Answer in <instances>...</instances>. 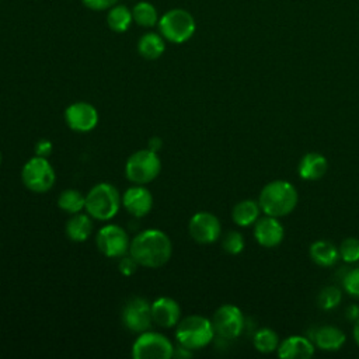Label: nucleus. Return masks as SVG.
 I'll use <instances>...</instances> for the list:
<instances>
[{"instance_id":"8","label":"nucleus","mask_w":359,"mask_h":359,"mask_svg":"<svg viewBox=\"0 0 359 359\" xmlns=\"http://www.w3.org/2000/svg\"><path fill=\"white\" fill-rule=\"evenodd\" d=\"M132 356L135 359H170L174 356V345L160 332L143 331L133 342Z\"/></svg>"},{"instance_id":"21","label":"nucleus","mask_w":359,"mask_h":359,"mask_svg":"<svg viewBox=\"0 0 359 359\" xmlns=\"http://www.w3.org/2000/svg\"><path fill=\"white\" fill-rule=\"evenodd\" d=\"M165 50V39L161 34L146 32L137 41V52L142 57L147 60L158 59Z\"/></svg>"},{"instance_id":"24","label":"nucleus","mask_w":359,"mask_h":359,"mask_svg":"<svg viewBox=\"0 0 359 359\" xmlns=\"http://www.w3.org/2000/svg\"><path fill=\"white\" fill-rule=\"evenodd\" d=\"M133 21L132 10H129L123 4H115L108 10L107 14V24L111 31L114 32H125L129 29L130 24Z\"/></svg>"},{"instance_id":"36","label":"nucleus","mask_w":359,"mask_h":359,"mask_svg":"<svg viewBox=\"0 0 359 359\" xmlns=\"http://www.w3.org/2000/svg\"><path fill=\"white\" fill-rule=\"evenodd\" d=\"M163 146V142H161V139L160 137H151L150 140H149V149L150 150H153V151H158V149Z\"/></svg>"},{"instance_id":"1","label":"nucleus","mask_w":359,"mask_h":359,"mask_svg":"<svg viewBox=\"0 0 359 359\" xmlns=\"http://www.w3.org/2000/svg\"><path fill=\"white\" fill-rule=\"evenodd\" d=\"M128 252L140 266L160 268L170 261L172 244L164 231L158 229H147L137 233L130 240Z\"/></svg>"},{"instance_id":"25","label":"nucleus","mask_w":359,"mask_h":359,"mask_svg":"<svg viewBox=\"0 0 359 359\" xmlns=\"http://www.w3.org/2000/svg\"><path fill=\"white\" fill-rule=\"evenodd\" d=\"M57 206L70 215L79 213L86 208V196L77 189H65L57 196Z\"/></svg>"},{"instance_id":"19","label":"nucleus","mask_w":359,"mask_h":359,"mask_svg":"<svg viewBox=\"0 0 359 359\" xmlns=\"http://www.w3.org/2000/svg\"><path fill=\"white\" fill-rule=\"evenodd\" d=\"M313 339L317 348L327 352H334L342 348L346 341L345 334L334 325H323L314 330Z\"/></svg>"},{"instance_id":"38","label":"nucleus","mask_w":359,"mask_h":359,"mask_svg":"<svg viewBox=\"0 0 359 359\" xmlns=\"http://www.w3.org/2000/svg\"><path fill=\"white\" fill-rule=\"evenodd\" d=\"M0 164H1V153H0Z\"/></svg>"},{"instance_id":"28","label":"nucleus","mask_w":359,"mask_h":359,"mask_svg":"<svg viewBox=\"0 0 359 359\" xmlns=\"http://www.w3.org/2000/svg\"><path fill=\"white\" fill-rule=\"evenodd\" d=\"M342 300V293L337 286H325L317 296V304L323 310L335 309Z\"/></svg>"},{"instance_id":"34","label":"nucleus","mask_w":359,"mask_h":359,"mask_svg":"<svg viewBox=\"0 0 359 359\" xmlns=\"http://www.w3.org/2000/svg\"><path fill=\"white\" fill-rule=\"evenodd\" d=\"M52 149H53V144L50 140H46V139H41L39 142H36L35 144V156H39V157H45L48 158L52 153Z\"/></svg>"},{"instance_id":"15","label":"nucleus","mask_w":359,"mask_h":359,"mask_svg":"<svg viewBox=\"0 0 359 359\" xmlns=\"http://www.w3.org/2000/svg\"><path fill=\"white\" fill-rule=\"evenodd\" d=\"M122 205L133 217H143L153 208V195L146 187L135 184L123 192Z\"/></svg>"},{"instance_id":"16","label":"nucleus","mask_w":359,"mask_h":359,"mask_svg":"<svg viewBox=\"0 0 359 359\" xmlns=\"http://www.w3.org/2000/svg\"><path fill=\"white\" fill-rule=\"evenodd\" d=\"M181 317L180 304L167 296L157 297L151 303V318L153 323L163 328H171L178 324Z\"/></svg>"},{"instance_id":"30","label":"nucleus","mask_w":359,"mask_h":359,"mask_svg":"<svg viewBox=\"0 0 359 359\" xmlns=\"http://www.w3.org/2000/svg\"><path fill=\"white\" fill-rule=\"evenodd\" d=\"M244 244H245L244 243V237L238 231H229L224 236L223 241H222L223 250L226 252H229V254H233V255L240 254L244 250Z\"/></svg>"},{"instance_id":"23","label":"nucleus","mask_w":359,"mask_h":359,"mask_svg":"<svg viewBox=\"0 0 359 359\" xmlns=\"http://www.w3.org/2000/svg\"><path fill=\"white\" fill-rule=\"evenodd\" d=\"M259 213H261V208L257 201L243 199L234 205L231 210V217L236 224L241 227H247L257 222V219L259 217Z\"/></svg>"},{"instance_id":"35","label":"nucleus","mask_w":359,"mask_h":359,"mask_svg":"<svg viewBox=\"0 0 359 359\" xmlns=\"http://www.w3.org/2000/svg\"><path fill=\"white\" fill-rule=\"evenodd\" d=\"M346 318L352 320V321H356L359 318V306H356V304L348 306V309H346Z\"/></svg>"},{"instance_id":"4","label":"nucleus","mask_w":359,"mask_h":359,"mask_svg":"<svg viewBox=\"0 0 359 359\" xmlns=\"http://www.w3.org/2000/svg\"><path fill=\"white\" fill-rule=\"evenodd\" d=\"M122 205V196L118 189L108 182L94 185L86 195V212L95 220L112 219Z\"/></svg>"},{"instance_id":"3","label":"nucleus","mask_w":359,"mask_h":359,"mask_svg":"<svg viewBox=\"0 0 359 359\" xmlns=\"http://www.w3.org/2000/svg\"><path fill=\"white\" fill-rule=\"evenodd\" d=\"M215 334L212 320L199 314L187 316L178 321L175 328V339L178 345L191 351L202 349L209 345L213 341Z\"/></svg>"},{"instance_id":"5","label":"nucleus","mask_w":359,"mask_h":359,"mask_svg":"<svg viewBox=\"0 0 359 359\" xmlns=\"http://www.w3.org/2000/svg\"><path fill=\"white\" fill-rule=\"evenodd\" d=\"M161 36L171 43H184L195 34L196 24L192 14L184 8H171L158 18Z\"/></svg>"},{"instance_id":"11","label":"nucleus","mask_w":359,"mask_h":359,"mask_svg":"<svg viewBox=\"0 0 359 359\" xmlns=\"http://www.w3.org/2000/svg\"><path fill=\"white\" fill-rule=\"evenodd\" d=\"M122 323L132 332L147 331L153 323L151 304L143 297H132L122 310Z\"/></svg>"},{"instance_id":"29","label":"nucleus","mask_w":359,"mask_h":359,"mask_svg":"<svg viewBox=\"0 0 359 359\" xmlns=\"http://www.w3.org/2000/svg\"><path fill=\"white\" fill-rule=\"evenodd\" d=\"M339 258L348 264H353L359 261V240L355 237H348L342 240L338 247Z\"/></svg>"},{"instance_id":"32","label":"nucleus","mask_w":359,"mask_h":359,"mask_svg":"<svg viewBox=\"0 0 359 359\" xmlns=\"http://www.w3.org/2000/svg\"><path fill=\"white\" fill-rule=\"evenodd\" d=\"M139 266V264L135 261V258L128 252L125 255L121 257L119 262H118V269L122 275L125 276H130L136 272V268Z\"/></svg>"},{"instance_id":"26","label":"nucleus","mask_w":359,"mask_h":359,"mask_svg":"<svg viewBox=\"0 0 359 359\" xmlns=\"http://www.w3.org/2000/svg\"><path fill=\"white\" fill-rule=\"evenodd\" d=\"M133 21L144 28H150L158 22V13L156 7L149 1H139L132 8Z\"/></svg>"},{"instance_id":"18","label":"nucleus","mask_w":359,"mask_h":359,"mask_svg":"<svg viewBox=\"0 0 359 359\" xmlns=\"http://www.w3.org/2000/svg\"><path fill=\"white\" fill-rule=\"evenodd\" d=\"M328 170L327 158L317 151H310L304 154L297 165V172L303 180L317 181L325 175Z\"/></svg>"},{"instance_id":"27","label":"nucleus","mask_w":359,"mask_h":359,"mask_svg":"<svg viewBox=\"0 0 359 359\" xmlns=\"http://www.w3.org/2000/svg\"><path fill=\"white\" fill-rule=\"evenodd\" d=\"M252 344L257 351H259L262 353H271L273 351H278V346L280 342H279L278 334L273 330L264 327V328H259L254 334Z\"/></svg>"},{"instance_id":"6","label":"nucleus","mask_w":359,"mask_h":359,"mask_svg":"<svg viewBox=\"0 0 359 359\" xmlns=\"http://www.w3.org/2000/svg\"><path fill=\"white\" fill-rule=\"evenodd\" d=\"M161 171V161L156 151L150 149L137 150L126 160L125 175L137 185H144L154 181Z\"/></svg>"},{"instance_id":"7","label":"nucleus","mask_w":359,"mask_h":359,"mask_svg":"<svg viewBox=\"0 0 359 359\" xmlns=\"http://www.w3.org/2000/svg\"><path fill=\"white\" fill-rule=\"evenodd\" d=\"M21 180L27 189L35 194H45L55 185L56 174L48 158L35 156L22 165Z\"/></svg>"},{"instance_id":"12","label":"nucleus","mask_w":359,"mask_h":359,"mask_svg":"<svg viewBox=\"0 0 359 359\" xmlns=\"http://www.w3.org/2000/svg\"><path fill=\"white\" fill-rule=\"evenodd\" d=\"M188 231L196 243L210 244L216 241L222 233L220 220L210 212H198L189 219Z\"/></svg>"},{"instance_id":"10","label":"nucleus","mask_w":359,"mask_h":359,"mask_svg":"<svg viewBox=\"0 0 359 359\" xmlns=\"http://www.w3.org/2000/svg\"><path fill=\"white\" fill-rule=\"evenodd\" d=\"M215 332L224 339L237 338L244 330V316L234 304H222L213 314Z\"/></svg>"},{"instance_id":"37","label":"nucleus","mask_w":359,"mask_h":359,"mask_svg":"<svg viewBox=\"0 0 359 359\" xmlns=\"http://www.w3.org/2000/svg\"><path fill=\"white\" fill-rule=\"evenodd\" d=\"M353 338L359 345V318L355 321V325H353Z\"/></svg>"},{"instance_id":"2","label":"nucleus","mask_w":359,"mask_h":359,"mask_svg":"<svg viewBox=\"0 0 359 359\" xmlns=\"http://www.w3.org/2000/svg\"><path fill=\"white\" fill-rule=\"evenodd\" d=\"M297 199L299 195L293 184L285 180H275L261 189L258 203L265 215L282 217L296 208Z\"/></svg>"},{"instance_id":"9","label":"nucleus","mask_w":359,"mask_h":359,"mask_svg":"<svg viewBox=\"0 0 359 359\" xmlns=\"http://www.w3.org/2000/svg\"><path fill=\"white\" fill-rule=\"evenodd\" d=\"M95 243L101 254L108 258H121L129 251L128 233L118 224L102 226L95 236Z\"/></svg>"},{"instance_id":"31","label":"nucleus","mask_w":359,"mask_h":359,"mask_svg":"<svg viewBox=\"0 0 359 359\" xmlns=\"http://www.w3.org/2000/svg\"><path fill=\"white\" fill-rule=\"evenodd\" d=\"M342 286L348 294L359 299V266L345 272L342 278Z\"/></svg>"},{"instance_id":"13","label":"nucleus","mask_w":359,"mask_h":359,"mask_svg":"<svg viewBox=\"0 0 359 359\" xmlns=\"http://www.w3.org/2000/svg\"><path fill=\"white\" fill-rule=\"evenodd\" d=\"M65 121L72 130L90 132L98 123V111L90 102H73L65 111Z\"/></svg>"},{"instance_id":"14","label":"nucleus","mask_w":359,"mask_h":359,"mask_svg":"<svg viewBox=\"0 0 359 359\" xmlns=\"http://www.w3.org/2000/svg\"><path fill=\"white\" fill-rule=\"evenodd\" d=\"M285 230L279 217L265 215L254 223V237L257 243L265 248H273L283 240Z\"/></svg>"},{"instance_id":"22","label":"nucleus","mask_w":359,"mask_h":359,"mask_svg":"<svg viewBox=\"0 0 359 359\" xmlns=\"http://www.w3.org/2000/svg\"><path fill=\"white\" fill-rule=\"evenodd\" d=\"M309 254L311 261L320 266H332L339 258L338 248L327 240L314 241L309 248Z\"/></svg>"},{"instance_id":"20","label":"nucleus","mask_w":359,"mask_h":359,"mask_svg":"<svg viewBox=\"0 0 359 359\" xmlns=\"http://www.w3.org/2000/svg\"><path fill=\"white\" fill-rule=\"evenodd\" d=\"M93 217L87 213H74L66 222V236L74 243L86 241L93 233Z\"/></svg>"},{"instance_id":"33","label":"nucleus","mask_w":359,"mask_h":359,"mask_svg":"<svg viewBox=\"0 0 359 359\" xmlns=\"http://www.w3.org/2000/svg\"><path fill=\"white\" fill-rule=\"evenodd\" d=\"M118 0H81V3L94 11H104V10H109L112 6L116 4Z\"/></svg>"},{"instance_id":"17","label":"nucleus","mask_w":359,"mask_h":359,"mask_svg":"<svg viewBox=\"0 0 359 359\" xmlns=\"http://www.w3.org/2000/svg\"><path fill=\"white\" fill-rule=\"evenodd\" d=\"M314 355V344L302 335H290L278 346V356L282 359H309Z\"/></svg>"}]
</instances>
